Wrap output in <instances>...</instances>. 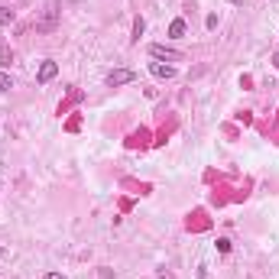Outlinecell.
I'll use <instances>...</instances> for the list:
<instances>
[{"label": "cell", "instance_id": "7a4b0ae2", "mask_svg": "<svg viewBox=\"0 0 279 279\" xmlns=\"http://www.w3.org/2000/svg\"><path fill=\"white\" fill-rule=\"evenodd\" d=\"M130 81H137V72H133V69H114L111 75H107V85H111V88L130 85Z\"/></svg>", "mask_w": 279, "mask_h": 279}, {"label": "cell", "instance_id": "8992f818", "mask_svg": "<svg viewBox=\"0 0 279 279\" xmlns=\"http://www.w3.org/2000/svg\"><path fill=\"white\" fill-rule=\"evenodd\" d=\"M185 30H188L185 20H172V23H169V36H172V39H182V36H185Z\"/></svg>", "mask_w": 279, "mask_h": 279}, {"label": "cell", "instance_id": "2e32d148", "mask_svg": "<svg viewBox=\"0 0 279 279\" xmlns=\"http://www.w3.org/2000/svg\"><path fill=\"white\" fill-rule=\"evenodd\" d=\"M0 256H4V247H0Z\"/></svg>", "mask_w": 279, "mask_h": 279}, {"label": "cell", "instance_id": "52a82bcc", "mask_svg": "<svg viewBox=\"0 0 279 279\" xmlns=\"http://www.w3.org/2000/svg\"><path fill=\"white\" fill-rule=\"evenodd\" d=\"M10 62H13V52H10V46H7V39L0 36V65H4V69H7V65H10Z\"/></svg>", "mask_w": 279, "mask_h": 279}, {"label": "cell", "instance_id": "4fadbf2b", "mask_svg": "<svg viewBox=\"0 0 279 279\" xmlns=\"http://www.w3.org/2000/svg\"><path fill=\"white\" fill-rule=\"evenodd\" d=\"M46 279H65L62 273H46Z\"/></svg>", "mask_w": 279, "mask_h": 279}, {"label": "cell", "instance_id": "8fae6325", "mask_svg": "<svg viewBox=\"0 0 279 279\" xmlns=\"http://www.w3.org/2000/svg\"><path fill=\"white\" fill-rule=\"evenodd\" d=\"M217 253H230V240L227 237H217Z\"/></svg>", "mask_w": 279, "mask_h": 279}, {"label": "cell", "instance_id": "30bf717a", "mask_svg": "<svg viewBox=\"0 0 279 279\" xmlns=\"http://www.w3.org/2000/svg\"><path fill=\"white\" fill-rule=\"evenodd\" d=\"M10 88H13L10 75H7V72H0V94H4V91H10Z\"/></svg>", "mask_w": 279, "mask_h": 279}, {"label": "cell", "instance_id": "7c38bea8", "mask_svg": "<svg viewBox=\"0 0 279 279\" xmlns=\"http://www.w3.org/2000/svg\"><path fill=\"white\" fill-rule=\"evenodd\" d=\"M205 26H208V30H217V13H208V20H205Z\"/></svg>", "mask_w": 279, "mask_h": 279}, {"label": "cell", "instance_id": "5bb4252c", "mask_svg": "<svg viewBox=\"0 0 279 279\" xmlns=\"http://www.w3.org/2000/svg\"><path fill=\"white\" fill-rule=\"evenodd\" d=\"M273 65H276V72H279V52H276V56H273Z\"/></svg>", "mask_w": 279, "mask_h": 279}, {"label": "cell", "instance_id": "5b68a950", "mask_svg": "<svg viewBox=\"0 0 279 279\" xmlns=\"http://www.w3.org/2000/svg\"><path fill=\"white\" fill-rule=\"evenodd\" d=\"M149 72L156 78H175V65H162V62H149Z\"/></svg>", "mask_w": 279, "mask_h": 279}, {"label": "cell", "instance_id": "9c48e42d", "mask_svg": "<svg viewBox=\"0 0 279 279\" xmlns=\"http://www.w3.org/2000/svg\"><path fill=\"white\" fill-rule=\"evenodd\" d=\"M13 23V10L10 7H0V26H10Z\"/></svg>", "mask_w": 279, "mask_h": 279}, {"label": "cell", "instance_id": "3957f363", "mask_svg": "<svg viewBox=\"0 0 279 279\" xmlns=\"http://www.w3.org/2000/svg\"><path fill=\"white\" fill-rule=\"evenodd\" d=\"M56 75H59V65L46 59V62L39 65V72H36V81H39V85H46V81H52V78H56Z\"/></svg>", "mask_w": 279, "mask_h": 279}, {"label": "cell", "instance_id": "ba28073f", "mask_svg": "<svg viewBox=\"0 0 279 279\" xmlns=\"http://www.w3.org/2000/svg\"><path fill=\"white\" fill-rule=\"evenodd\" d=\"M143 30H146V23H143V17H137V20H133V43H140Z\"/></svg>", "mask_w": 279, "mask_h": 279}, {"label": "cell", "instance_id": "9a60e30c", "mask_svg": "<svg viewBox=\"0 0 279 279\" xmlns=\"http://www.w3.org/2000/svg\"><path fill=\"white\" fill-rule=\"evenodd\" d=\"M230 4H243V0H230Z\"/></svg>", "mask_w": 279, "mask_h": 279}, {"label": "cell", "instance_id": "277c9868", "mask_svg": "<svg viewBox=\"0 0 279 279\" xmlns=\"http://www.w3.org/2000/svg\"><path fill=\"white\" fill-rule=\"evenodd\" d=\"M149 56L153 59H169V62H182V52L166 49V46H149Z\"/></svg>", "mask_w": 279, "mask_h": 279}, {"label": "cell", "instance_id": "6da1fadb", "mask_svg": "<svg viewBox=\"0 0 279 279\" xmlns=\"http://www.w3.org/2000/svg\"><path fill=\"white\" fill-rule=\"evenodd\" d=\"M56 23H59V0H49V7H46L43 20L36 23V30L39 33H52V30H56Z\"/></svg>", "mask_w": 279, "mask_h": 279}]
</instances>
